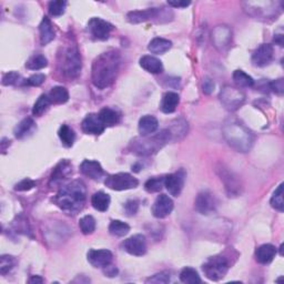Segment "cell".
I'll return each mask as SVG.
<instances>
[{
  "instance_id": "cell-51",
  "label": "cell",
  "mask_w": 284,
  "mask_h": 284,
  "mask_svg": "<svg viewBox=\"0 0 284 284\" xmlns=\"http://www.w3.org/2000/svg\"><path fill=\"white\" fill-rule=\"evenodd\" d=\"M168 3H169V6L174 7V8H184V7H188L191 2L190 1H168Z\"/></svg>"
},
{
  "instance_id": "cell-27",
  "label": "cell",
  "mask_w": 284,
  "mask_h": 284,
  "mask_svg": "<svg viewBox=\"0 0 284 284\" xmlns=\"http://www.w3.org/2000/svg\"><path fill=\"white\" fill-rule=\"evenodd\" d=\"M172 47V43L170 40L165 39V38H155L152 39L148 46V50L150 51L151 54L156 55H162L166 54L167 51H169Z\"/></svg>"
},
{
  "instance_id": "cell-54",
  "label": "cell",
  "mask_w": 284,
  "mask_h": 284,
  "mask_svg": "<svg viewBox=\"0 0 284 284\" xmlns=\"http://www.w3.org/2000/svg\"><path fill=\"white\" fill-rule=\"evenodd\" d=\"M274 43L278 44L279 46H283V36L277 35L276 37H274Z\"/></svg>"
},
{
  "instance_id": "cell-38",
  "label": "cell",
  "mask_w": 284,
  "mask_h": 284,
  "mask_svg": "<svg viewBox=\"0 0 284 284\" xmlns=\"http://www.w3.org/2000/svg\"><path fill=\"white\" fill-rule=\"evenodd\" d=\"M79 227L83 234H92L96 230V220L92 216H85L79 221Z\"/></svg>"
},
{
  "instance_id": "cell-28",
  "label": "cell",
  "mask_w": 284,
  "mask_h": 284,
  "mask_svg": "<svg viewBox=\"0 0 284 284\" xmlns=\"http://www.w3.org/2000/svg\"><path fill=\"white\" fill-rule=\"evenodd\" d=\"M229 34H231V31L229 28H227L226 26H219L217 29H214V31L212 32V40L214 41L217 47H223V46H227L229 44L231 36L223 37Z\"/></svg>"
},
{
  "instance_id": "cell-11",
  "label": "cell",
  "mask_w": 284,
  "mask_h": 284,
  "mask_svg": "<svg viewBox=\"0 0 284 284\" xmlns=\"http://www.w3.org/2000/svg\"><path fill=\"white\" fill-rule=\"evenodd\" d=\"M194 208L199 213L209 216L217 210V201L214 195L209 191H202L200 192L194 201Z\"/></svg>"
},
{
  "instance_id": "cell-20",
  "label": "cell",
  "mask_w": 284,
  "mask_h": 284,
  "mask_svg": "<svg viewBox=\"0 0 284 284\" xmlns=\"http://www.w3.org/2000/svg\"><path fill=\"white\" fill-rule=\"evenodd\" d=\"M220 176L221 180L225 182L226 190L227 194H229V197H236V195H239L241 187L239 181L236 179V176L232 173V172L223 169V168H221Z\"/></svg>"
},
{
  "instance_id": "cell-7",
  "label": "cell",
  "mask_w": 284,
  "mask_h": 284,
  "mask_svg": "<svg viewBox=\"0 0 284 284\" xmlns=\"http://www.w3.org/2000/svg\"><path fill=\"white\" fill-rule=\"evenodd\" d=\"M229 262L227 258L223 255H214V257L209 258L204 262L202 270L209 280L219 281L226 277V274L229 271Z\"/></svg>"
},
{
  "instance_id": "cell-16",
  "label": "cell",
  "mask_w": 284,
  "mask_h": 284,
  "mask_svg": "<svg viewBox=\"0 0 284 284\" xmlns=\"http://www.w3.org/2000/svg\"><path fill=\"white\" fill-rule=\"evenodd\" d=\"M82 131L87 134H101L105 131L106 125L102 123V121L97 114H90L83 119L81 123Z\"/></svg>"
},
{
  "instance_id": "cell-13",
  "label": "cell",
  "mask_w": 284,
  "mask_h": 284,
  "mask_svg": "<svg viewBox=\"0 0 284 284\" xmlns=\"http://www.w3.org/2000/svg\"><path fill=\"white\" fill-rule=\"evenodd\" d=\"M172 210H173V201H172L169 195L164 193L158 195V198L152 206L153 217L158 219H164L169 216Z\"/></svg>"
},
{
  "instance_id": "cell-14",
  "label": "cell",
  "mask_w": 284,
  "mask_h": 284,
  "mask_svg": "<svg viewBox=\"0 0 284 284\" xmlns=\"http://www.w3.org/2000/svg\"><path fill=\"white\" fill-rule=\"evenodd\" d=\"M185 173L183 170H180L175 173H171L165 176V187L169 193L173 197H179L184 185Z\"/></svg>"
},
{
  "instance_id": "cell-40",
  "label": "cell",
  "mask_w": 284,
  "mask_h": 284,
  "mask_svg": "<svg viewBox=\"0 0 284 284\" xmlns=\"http://www.w3.org/2000/svg\"><path fill=\"white\" fill-rule=\"evenodd\" d=\"M165 185V176H157V178L149 179L146 183H144V189L148 191L149 193L159 192L162 190Z\"/></svg>"
},
{
  "instance_id": "cell-39",
  "label": "cell",
  "mask_w": 284,
  "mask_h": 284,
  "mask_svg": "<svg viewBox=\"0 0 284 284\" xmlns=\"http://www.w3.org/2000/svg\"><path fill=\"white\" fill-rule=\"evenodd\" d=\"M51 104V100L49 99L48 95H41L38 100L35 102L34 108H32V114L34 115H41L46 110L48 109V107Z\"/></svg>"
},
{
  "instance_id": "cell-42",
  "label": "cell",
  "mask_w": 284,
  "mask_h": 284,
  "mask_svg": "<svg viewBox=\"0 0 284 284\" xmlns=\"http://www.w3.org/2000/svg\"><path fill=\"white\" fill-rule=\"evenodd\" d=\"M270 203H271L272 208L277 209L279 211H283L284 209V203H283V183L279 185L278 189L274 191V193L272 195L271 200H270Z\"/></svg>"
},
{
  "instance_id": "cell-4",
  "label": "cell",
  "mask_w": 284,
  "mask_h": 284,
  "mask_svg": "<svg viewBox=\"0 0 284 284\" xmlns=\"http://www.w3.org/2000/svg\"><path fill=\"white\" fill-rule=\"evenodd\" d=\"M223 136L227 143L239 152H248L253 142L249 130L233 119L226 121L223 125Z\"/></svg>"
},
{
  "instance_id": "cell-47",
  "label": "cell",
  "mask_w": 284,
  "mask_h": 284,
  "mask_svg": "<svg viewBox=\"0 0 284 284\" xmlns=\"http://www.w3.org/2000/svg\"><path fill=\"white\" fill-rule=\"evenodd\" d=\"M36 184H37L36 181H34V180L24 179L15 185V190L16 191H29L32 188H35Z\"/></svg>"
},
{
  "instance_id": "cell-48",
  "label": "cell",
  "mask_w": 284,
  "mask_h": 284,
  "mask_svg": "<svg viewBox=\"0 0 284 284\" xmlns=\"http://www.w3.org/2000/svg\"><path fill=\"white\" fill-rule=\"evenodd\" d=\"M139 209V202L137 200H129L127 203L124 204V210L127 212L128 216H134L138 212Z\"/></svg>"
},
{
  "instance_id": "cell-19",
  "label": "cell",
  "mask_w": 284,
  "mask_h": 284,
  "mask_svg": "<svg viewBox=\"0 0 284 284\" xmlns=\"http://www.w3.org/2000/svg\"><path fill=\"white\" fill-rule=\"evenodd\" d=\"M80 171L82 174L92 180H99L105 174L101 165L96 160H83L80 165Z\"/></svg>"
},
{
  "instance_id": "cell-29",
  "label": "cell",
  "mask_w": 284,
  "mask_h": 284,
  "mask_svg": "<svg viewBox=\"0 0 284 284\" xmlns=\"http://www.w3.org/2000/svg\"><path fill=\"white\" fill-rule=\"evenodd\" d=\"M171 134V140H176V139L183 138L188 132V123L184 120H175L174 122H172L170 128L168 129Z\"/></svg>"
},
{
  "instance_id": "cell-49",
  "label": "cell",
  "mask_w": 284,
  "mask_h": 284,
  "mask_svg": "<svg viewBox=\"0 0 284 284\" xmlns=\"http://www.w3.org/2000/svg\"><path fill=\"white\" fill-rule=\"evenodd\" d=\"M269 89H271L272 91L277 92L279 95H282L283 94V90H284V85H283V79L280 78L278 79L276 81H272L269 83Z\"/></svg>"
},
{
  "instance_id": "cell-32",
  "label": "cell",
  "mask_w": 284,
  "mask_h": 284,
  "mask_svg": "<svg viewBox=\"0 0 284 284\" xmlns=\"http://www.w3.org/2000/svg\"><path fill=\"white\" fill-rule=\"evenodd\" d=\"M58 136L61 140L64 147L70 148L73 146L74 140H76V133L67 124H62L58 131Z\"/></svg>"
},
{
  "instance_id": "cell-36",
  "label": "cell",
  "mask_w": 284,
  "mask_h": 284,
  "mask_svg": "<svg viewBox=\"0 0 284 284\" xmlns=\"http://www.w3.org/2000/svg\"><path fill=\"white\" fill-rule=\"evenodd\" d=\"M233 80L237 86L243 88H250L254 86L253 78L245 73L243 70H235L233 72Z\"/></svg>"
},
{
  "instance_id": "cell-9",
  "label": "cell",
  "mask_w": 284,
  "mask_h": 284,
  "mask_svg": "<svg viewBox=\"0 0 284 284\" xmlns=\"http://www.w3.org/2000/svg\"><path fill=\"white\" fill-rule=\"evenodd\" d=\"M220 100L225 108L229 111H235L243 105L245 96L241 90L236 88L226 87L220 92Z\"/></svg>"
},
{
  "instance_id": "cell-18",
  "label": "cell",
  "mask_w": 284,
  "mask_h": 284,
  "mask_svg": "<svg viewBox=\"0 0 284 284\" xmlns=\"http://www.w3.org/2000/svg\"><path fill=\"white\" fill-rule=\"evenodd\" d=\"M71 172H72V168H71L70 162L67 160H62L61 162H59L57 167L54 169L49 184L51 185V187L60 184L62 181L68 179V176L71 174Z\"/></svg>"
},
{
  "instance_id": "cell-34",
  "label": "cell",
  "mask_w": 284,
  "mask_h": 284,
  "mask_svg": "<svg viewBox=\"0 0 284 284\" xmlns=\"http://www.w3.org/2000/svg\"><path fill=\"white\" fill-rule=\"evenodd\" d=\"M180 280L181 282L187 283V284H195V283H201V278L192 268H184L180 273Z\"/></svg>"
},
{
  "instance_id": "cell-33",
  "label": "cell",
  "mask_w": 284,
  "mask_h": 284,
  "mask_svg": "<svg viewBox=\"0 0 284 284\" xmlns=\"http://www.w3.org/2000/svg\"><path fill=\"white\" fill-rule=\"evenodd\" d=\"M48 66V60L43 55H35L28 59L26 67L30 70H40Z\"/></svg>"
},
{
  "instance_id": "cell-52",
  "label": "cell",
  "mask_w": 284,
  "mask_h": 284,
  "mask_svg": "<svg viewBox=\"0 0 284 284\" xmlns=\"http://www.w3.org/2000/svg\"><path fill=\"white\" fill-rule=\"evenodd\" d=\"M105 273H106V277H115L118 273V270L115 269L114 267H111V265H108V267L105 268Z\"/></svg>"
},
{
  "instance_id": "cell-2",
  "label": "cell",
  "mask_w": 284,
  "mask_h": 284,
  "mask_svg": "<svg viewBox=\"0 0 284 284\" xmlns=\"http://www.w3.org/2000/svg\"><path fill=\"white\" fill-rule=\"evenodd\" d=\"M87 199V189L81 180H74L64 185L54 198V202L60 210L69 216H74L82 210Z\"/></svg>"
},
{
  "instance_id": "cell-21",
  "label": "cell",
  "mask_w": 284,
  "mask_h": 284,
  "mask_svg": "<svg viewBox=\"0 0 284 284\" xmlns=\"http://www.w3.org/2000/svg\"><path fill=\"white\" fill-rule=\"evenodd\" d=\"M39 32H40V41L43 46L48 45L55 39L56 31L48 17H44V19L39 26Z\"/></svg>"
},
{
  "instance_id": "cell-24",
  "label": "cell",
  "mask_w": 284,
  "mask_h": 284,
  "mask_svg": "<svg viewBox=\"0 0 284 284\" xmlns=\"http://www.w3.org/2000/svg\"><path fill=\"white\" fill-rule=\"evenodd\" d=\"M179 102H180L179 95L175 94V92L169 91V92H167V94H165L164 97H162L160 109L162 113H165V114H172L175 111Z\"/></svg>"
},
{
  "instance_id": "cell-50",
  "label": "cell",
  "mask_w": 284,
  "mask_h": 284,
  "mask_svg": "<svg viewBox=\"0 0 284 284\" xmlns=\"http://www.w3.org/2000/svg\"><path fill=\"white\" fill-rule=\"evenodd\" d=\"M214 81L210 78H206L202 83V90L206 95H210L214 90Z\"/></svg>"
},
{
  "instance_id": "cell-23",
  "label": "cell",
  "mask_w": 284,
  "mask_h": 284,
  "mask_svg": "<svg viewBox=\"0 0 284 284\" xmlns=\"http://www.w3.org/2000/svg\"><path fill=\"white\" fill-rule=\"evenodd\" d=\"M277 248L272 244H263L259 246L255 252V258L261 264H268L276 258Z\"/></svg>"
},
{
  "instance_id": "cell-31",
  "label": "cell",
  "mask_w": 284,
  "mask_h": 284,
  "mask_svg": "<svg viewBox=\"0 0 284 284\" xmlns=\"http://www.w3.org/2000/svg\"><path fill=\"white\" fill-rule=\"evenodd\" d=\"M99 117L106 127H113L120 120V115L117 111L111 108H104L99 113Z\"/></svg>"
},
{
  "instance_id": "cell-12",
  "label": "cell",
  "mask_w": 284,
  "mask_h": 284,
  "mask_svg": "<svg viewBox=\"0 0 284 284\" xmlns=\"http://www.w3.org/2000/svg\"><path fill=\"white\" fill-rule=\"evenodd\" d=\"M122 248L129 254L134 255V257H142L147 252L146 236L142 234H134L130 236L129 239L123 241Z\"/></svg>"
},
{
  "instance_id": "cell-35",
  "label": "cell",
  "mask_w": 284,
  "mask_h": 284,
  "mask_svg": "<svg viewBox=\"0 0 284 284\" xmlns=\"http://www.w3.org/2000/svg\"><path fill=\"white\" fill-rule=\"evenodd\" d=\"M130 227L125 222L120 220H114L109 226V232L115 236H124L129 233Z\"/></svg>"
},
{
  "instance_id": "cell-45",
  "label": "cell",
  "mask_w": 284,
  "mask_h": 284,
  "mask_svg": "<svg viewBox=\"0 0 284 284\" xmlns=\"http://www.w3.org/2000/svg\"><path fill=\"white\" fill-rule=\"evenodd\" d=\"M46 81V76L44 73H36L32 74L27 80L24 82L26 86H32V87H39Z\"/></svg>"
},
{
  "instance_id": "cell-8",
  "label": "cell",
  "mask_w": 284,
  "mask_h": 284,
  "mask_svg": "<svg viewBox=\"0 0 284 284\" xmlns=\"http://www.w3.org/2000/svg\"><path fill=\"white\" fill-rule=\"evenodd\" d=\"M105 184L106 187H108L111 190L123 191L137 188L139 185V181L131 174L125 173V172H120V173L107 176Z\"/></svg>"
},
{
  "instance_id": "cell-41",
  "label": "cell",
  "mask_w": 284,
  "mask_h": 284,
  "mask_svg": "<svg viewBox=\"0 0 284 284\" xmlns=\"http://www.w3.org/2000/svg\"><path fill=\"white\" fill-rule=\"evenodd\" d=\"M17 263L16 259L12 257V255L3 254L1 255V259H0V273L4 276L11 271V270L15 268V265Z\"/></svg>"
},
{
  "instance_id": "cell-44",
  "label": "cell",
  "mask_w": 284,
  "mask_h": 284,
  "mask_svg": "<svg viewBox=\"0 0 284 284\" xmlns=\"http://www.w3.org/2000/svg\"><path fill=\"white\" fill-rule=\"evenodd\" d=\"M147 283H157V284H165L170 282V273L169 272H160L155 276L147 279Z\"/></svg>"
},
{
  "instance_id": "cell-30",
  "label": "cell",
  "mask_w": 284,
  "mask_h": 284,
  "mask_svg": "<svg viewBox=\"0 0 284 284\" xmlns=\"http://www.w3.org/2000/svg\"><path fill=\"white\" fill-rule=\"evenodd\" d=\"M49 99L51 100V104H64L69 100V92L64 87H54L48 94Z\"/></svg>"
},
{
  "instance_id": "cell-10",
  "label": "cell",
  "mask_w": 284,
  "mask_h": 284,
  "mask_svg": "<svg viewBox=\"0 0 284 284\" xmlns=\"http://www.w3.org/2000/svg\"><path fill=\"white\" fill-rule=\"evenodd\" d=\"M88 30L95 39L106 40L109 38L110 32L114 30V26L101 18H91L88 22Z\"/></svg>"
},
{
  "instance_id": "cell-22",
  "label": "cell",
  "mask_w": 284,
  "mask_h": 284,
  "mask_svg": "<svg viewBox=\"0 0 284 284\" xmlns=\"http://www.w3.org/2000/svg\"><path fill=\"white\" fill-rule=\"evenodd\" d=\"M158 127H159V122L153 115H144L139 120L138 129L141 136H149V134L155 133Z\"/></svg>"
},
{
  "instance_id": "cell-26",
  "label": "cell",
  "mask_w": 284,
  "mask_h": 284,
  "mask_svg": "<svg viewBox=\"0 0 284 284\" xmlns=\"http://www.w3.org/2000/svg\"><path fill=\"white\" fill-rule=\"evenodd\" d=\"M111 202L110 195L107 194L104 191H98L91 198V204L96 210L105 212L109 209Z\"/></svg>"
},
{
  "instance_id": "cell-15",
  "label": "cell",
  "mask_w": 284,
  "mask_h": 284,
  "mask_svg": "<svg viewBox=\"0 0 284 284\" xmlns=\"http://www.w3.org/2000/svg\"><path fill=\"white\" fill-rule=\"evenodd\" d=\"M87 257L89 263L95 268L108 267L114 259V255L109 250H90Z\"/></svg>"
},
{
  "instance_id": "cell-46",
  "label": "cell",
  "mask_w": 284,
  "mask_h": 284,
  "mask_svg": "<svg viewBox=\"0 0 284 284\" xmlns=\"http://www.w3.org/2000/svg\"><path fill=\"white\" fill-rule=\"evenodd\" d=\"M19 81H20V74L15 71L6 73L2 78L3 86H13V85H17Z\"/></svg>"
},
{
  "instance_id": "cell-5",
  "label": "cell",
  "mask_w": 284,
  "mask_h": 284,
  "mask_svg": "<svg viewBox=\"0 0 284 284\" xmlns=\"http://www.w3.org/2000/svg\"><path fill=\"white\" fill-rule=\"evenodd\" d=\"M60 70L68 78H76L81 70V58L76 45H70L60 54Z\"/></svg>"
},
{
  "instance_id": "cell-53",
  "label": "cell",
  "mask_w": 284,
  "mask_h": 284,
  "mask_svg": "<svg viewBox=\"0 0 284 284\" xmlns=\"http://www.w3.org/2000/svg\"><path fill=\"white\" fill-rule=\"evenodd\" d=\"M44 282V279L43 278H40L38 276H34V277H31L30 278V280H29V283H43Z\"/></svg>"
},
{
  "instance_id": "cell-1",
  "label": "cell",
  "mask_w": 284,
  "mask_h": 284,
  "mask_svg": "<svg viewBox=\"0 0 284 284\" xmlns=\"http://www.w3.org/2000/svg\"><path fill=\"white\" fill-rule=\"evenodd\" d=\"M121 57L118 51L109 50L94 60L91 68V80L98 89H106L114 82L118 76Z\"/></svg>"
},
{
  "instance_id": "cell-37",
  "label": "cell",
  "mask_w": 284,
  "mask_h": 284,
  "mask_svg": "<svg viewBox=\"0 0 284 284\" xmlns=\"http://www.w3.org/2000/svg\"><path fill=\"white\" fill-rule=\"evenodd\" d=\"M34 125H35V122L31 118L24 119L15 128V131H13V133H15V137L18 139L24 138L28 132L31 131V129L34 128Z\"/></svg>"
},
{
  "instance_id": "cell-25",
  "label": "cell",
  "mask_w": 284,
  "mask_h": 284,
  "mask_svg": "<svg viewBox=\"0 0 284 284\" xmlns=\"http://www.w3.org/2000/svg\"><path fill=\"white\" fill-rule=\"evenodd\" d=\"M139 62H140V66L144 70L153 74L160 73L164 70V64H162L159 59L153 57V56H143V57L140 58Z\"/></svg>"
},
{
  "instance_id": "cell-6",
  "label": "cell",
  "mask_w": 284,
  "mask_h": 284,
  "mask_svg": "<svg viewBox=\"0 0 284 284\" xmlns=\"http://www.w3.org/2000/svg\"><path fill=\"white\" fill-rule=\"evenodd\" d=\"M173 17V13L171 10H166V8H150L146 10H136L130 11L127 15V19L131 24H140V22L155 20L158 22H164V18L167 21H169Z\"/></svg>"
},
{
  "instance_id": "cell-17",
  "label": "cell",
  "mask_w": 284,
  "mask_h": 284,
  "mask_svg": "<svg viewBox=\"0 0 284 284\" xmlns=\"http://www.w3.org/2000/svg\"><path fill=\"white\" fill-rule=\"evenodd\" d=\"M273 58V47L269 44H263L254 51L252 56V62L254 66L264 67L271 62Z\"/></svg>"
},
{
  "instance_id": "cell-43",
  "label": "cell",
  "mask_w": 284,
  "mask_h": 284,
  "mask_svg": "<svg viewBox=\"0 0 284 284\" xmlns=\"http://www.w3.org/2000/svg\"><path fill=\"white\" fill-rule=\"evenodd\" d=\"M67 2L62 1V0H59V1H50L48 4L49 13L54 17H59L61 16L66 11Z\"/></svg>"
},
{
  "instance_id": "cell-3",
  "label": "cell",
  "mask_w": 284,
  "mask_h": 284,
  "mask_svg": "<svg viewBox=\"0 0 284 284\" xmlns=\"http://www.w3.org/2000/svg\"><path fill=\"white\" fill-rule=\"evenodd\" d=\"M169 141H171V134L169 130L167 129L162 130L159 133L153 134V136L149 134V136L134 138L131 143H130L129 149L134 155L148 157L155 155Z\"/></svg>"
}]
</instances>
